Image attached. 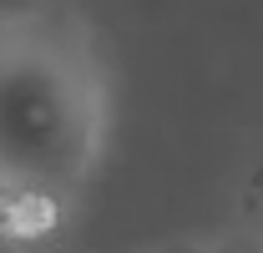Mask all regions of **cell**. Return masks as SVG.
Wrapping results in <instances>:
<instances>
[{
  "label": "cell",
  "mask_w": 263,
  "mask_h": 253,
  "mask_svg": "<svg viewBox=\"0 0 263 253\" xmlns=\"http://www.w3.org/2000/svg\"><path fill=\"white\" fill-rule=\"evenodd\" d=\"M218 253H238V248H218Z\"/></svg>",
  "instance_id": "cell-2"
},
{
  "label": "cell",
  "mask_w": 263,
  "mask_h": 253,
  "mask_svg": "<svg viewBox=\"0 0 263 253\" xmlns=\"http://www.w3.org/2000/svg\"><path fill=\"white\" fill-rule=\"evenodd\" d=\"M106 81L71 5L0 15V188L76 192L97 167Z\"/></svg>",
  "instance_id": "cell-1"
}]
</instances>
